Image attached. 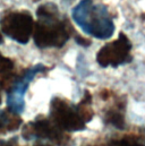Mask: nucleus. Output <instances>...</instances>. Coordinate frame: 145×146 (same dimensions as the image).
I'll list each match as a JSON object with an SVG mask.
<instances>
[{
	"instance_id": "20e7f679",
	"label": "nucleus",
	"mask_w": 145,
	"mask_h": 146,
	"mask_svg": "<svg viewBox=\"0 0 145 146\" xmlns=\"http://www.w3.org/2000/svg\"><path fill=\"white\" fill-rule=\"evenodd\" d=\"M130 50L132 43L128 36L120 33L117 40L109 42L99 50L96 53V61L103 68L109 66L118 67L132 61Z\"/></svg>"
},
{
	"instance_id": "423d86ee",
	"label": "nucleus",
	"mask_w": 145,
	"mask_h": 146,
	"mask_svg": "<svg viewBox=\"0 0 145 146\" xmlns=\"http://www.w3.org/2000/svg\"><path fill=\"white\" fill-rule=\"evenodd\" d=\"M51 115L55 121L69 130H77L84 127L80 115L78 114L77 109L68 106L65 101L60 99H55L51 103Z\"/></svg>"
},
{
	"instance_id": "1a4fd4ad",
	"label": "nucleus",
	"mask_w": 145,
	"mask_h": 146,
	"mask_svg": "<svg viewBox=\"0 0 145 146\" xmlns=\"http://www.w3.org/2000/svg\"><path fill=\"white\" fill-rule=\"evenodd\" d=\"M75 41H76L77 44H79L82 46H88V45H91V41L90 40H87L85 37H82L80 35H76L75 36Z\"/></svg>"
},
{
	"instance_id": "f03ea898",
	"label": "nucleus",
	"mask_w": 145,
	"mask_h": 146,
	"mask_svg": "<svg viewBox=\"0 0 145 146\" xmlns=\"http://www.w3.org/2000/svg\"><path fill=\"white\" fill-rule=\"evenodd\" d=\"M74 22L83 32L99 40H108L114 33V24L107 6L82 0L72 10Z\"/></svg>"
},
{
	"instance_id": "f8f14e48",
	"label": "nucleus",
	"mask_w": 145,
	"mask_h": 146,
	"mask_svg": "<svg viewBox=\"0 0 145 146\" xmlns=\"http://www.w3.org/2000/svg\"><path fill=\"white\" fill-rule=\"evenodd\" d=\"M3 42V38H2V35H1V32H0V44H2Z\"/></svg>"
},
{
	"instance_id": "9d476101",
	"label": "nucleus",
	"mask_w": 145,
	"mask_h": 146,
	"mask_svg": "<svg viewBox=\"0 0 145 146\" xmlns=\"http://www.w3.org/2000/svg\"><path fill=\"white\" fill-rule=\"evenodd\" d=\"M117 146H143V145L137 144V143L132 142V141H121Z\"/></svg>"
},
{
	"instance_id": "39448f33",
	"label": "nucleus",
	"mask_w": 145,
	"mask_h": 146,
	"mask_svg": "<svg viewBox=\"0 0 145 146\" xmlns=\"http://www.w3.org/2000/svg\"><path fill=\"white\" fill-rule=\"evenodd\" d=\"M47 70V67L42 64H37L35 66L26 69L24 74L17 78L11 88L8 91L7 94V107L8 111H10L14 114H19L24 110V95L25 92L30 85V83L34 79L37 74L43 73Z\"/></svg>"
},
{
	"instance_id": "6e6552de",
	"label": "nucleus",
	"mask_w": 145,
	"mask_h": 146,
	"mask_svg": "<svg viewBox=\"0 0 145 146\" xmlns=\"http://www.w3.org/2000/svg\"><path fill=\"white\" fill-rule=\"evenodd\" d=\"M13 68H14V62L10 59L3 57L0 53V73L1 74L9 73Z\"/></svg>"
},
{
	"instance_id": "f257e3e1",
	"label": "nucleus",
	"mask_w": 145,
	"mask_h": 146,
	"mask_svg": "<svg viewBox=\"0 0 145 146\" xmlns=\"http://www.w3.org/2000/svg\"><path fill=\"white\" fill-rule=\"evenodd\" d=\"M37 22L33 30L34 43L40 49L61 48L69 40L74 31L66 19L60 18L58 7L48 2L36 10Z\"/></svg>"
},
{
	"instance_id": "9b49d317",
	"label": "nucleus",
	"mask_w": 145,
	"mask_h": 146,
	"mask_svg": "<svg viewBox=\"0 0 145 146\" xmlns=\"http://www.w3.org/2000/svg\"><path fill=\"white\" fill-rule=\"evenodd\" d=\"M0 146H13L10 142H6V141H1L0 139Z\"/></svg>"
},
{
	"instance_id": "ddd939ff",
	"label": "nucleus",
	"mask_w": 145,
	"mask_h": 146,
	"mask_svg": "<svg viewBox=\"0 0 145 146\" xmlns=\"http://www.w3.org/2000/svg\"><path fill=\"white\" fill-rule=\"evenodd\" d=\"M0 91H1V87H0ZM0 102H1V92H0Z\"/></svg>"
},
{
	"instance_id": "7ed1b4c3",
	"label": "nucleus",
	"mask_w": 145,
	"mask_h": 146,
	"mask_svg": "<svg viewBox=\"0 0 145 146\" xmlns=\"http://www.w3.org/2000/svg\"><path fill=\"white\" fill-rule=\"evenodd\" d=\"M1 31L19 44H26L34 30L33 17L29 11H6L0 18Z\"/></svg>"
},
{
	"instance_id": "0eeeda50",
	"label": "nucleus",
	"mask_w": 145,
	"mask_h": 146,
	"mask_svg": "<svg viewBox=\"0 0 145 146\" xmlns=\"http://www.w3.org/2000/svg\"><path fill=\"white\" fill-rule=\"evenodd\" d=\"M21 120L10 111H0V131H9L16 129Z\"/></svg>"
}]
</instances>
